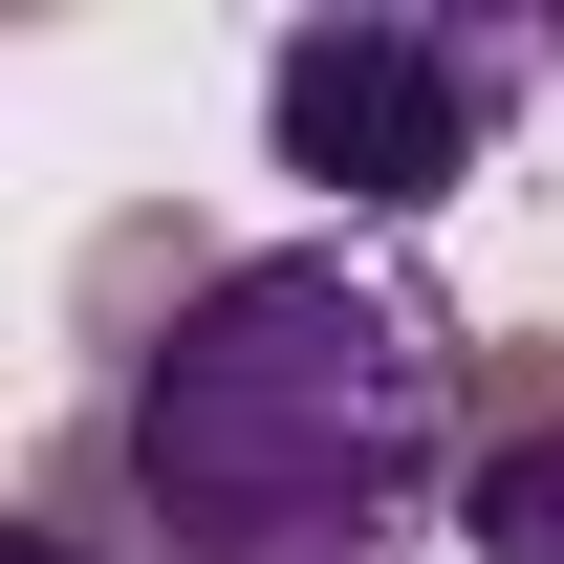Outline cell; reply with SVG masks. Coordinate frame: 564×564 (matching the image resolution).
<instances>
[{
    "label": "cell",
    "instance_id": "cell-3",
    "mask_svg": "<svg viewBox=\"0 0 564 564\" xmlns=\"http://www.w3.org/2000/svg\"><path fill=\"white\" fill-rule=\"evenodd\" d=\"M456 543H478V564H564V413L478 434V478H456Z\"/></svg>",
    "mask_w": 564,
    "mask_h": 564
},
{
    "label": "cell",
    "instance_id": "cell-4",
    "mask_svg": "<svg viewBox=\"0 0 564 564\" xmlns=\"http://www.w3.org/2000/svg\"><path fill=\"white\" fill-rule=\"evenodd\" d=\"M22 564H87V543H66V521H22Z\"/></svg>",
    "mask_w": 564,
    "mask_h": 564
},
{
    "label": "cell",
    "instance_id": "cell-1",
    "mask_svg": "<svg viewBox=\"0 0 564 564\" xmlns=\"http://www.w3.org/2000/svg\"><path fill=\"white\" fill-rule=\"evenodd\" d=\"M478 478L456 434V326L369 239H261L174 282L131 369V499L174 564H391L413 499Z\"/></svg>",
    "mask_w": 564,
    "mask_h": 564
},
{
    "label": "cell",
    "instance_id": "cell-2",
    "mask_svg": "<svg viewBox=\"0 0 564 564\" xmlns=\"http://www.w3.org/2000/svg\"><path fill=\"white\" fill-rule=\"evenodd\" d=\"M499 66H521L499 22H369V0H348V22H282L261 131H282V174H304L326 217H369V239H391V217H434L456 174H478Z\"/></svg>",
    "mask_w": 564,
    "mask_h": 564
}]
</instances>
